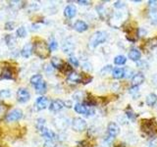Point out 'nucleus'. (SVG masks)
<instances>
[{"instance_id": "1", "label": "nucleus", "mask_w": 157, "mask_h": 147, "mask_svg": "<svg viewBox=\"0 0 157 147\" xmlns=\"http://www.w3.org/2000/svg\"><path fill=\"white\" fill-rule=\"evenodd\" d=\"M141 131L151 138L157 137V124L154 120H142L140 124Z\"/></svg>"}, {"instance_id": "2", "label": "nucleus", "mask_w": 157, "mask_h": 147, "mask_svg": "<svg viewBox=\"0 0 157 147\" xmlns=\"http://www.w3.org/2000/svg\"><path fill=\"white\" fill-rule=\"evenodd\" d=\"M33 51L41 59H47L50 55V49L46 42L43 40L36 41L33 44Z\"/></svg>"}, {"instance_id": "3", "label": "nucleus", "mask_w": 157, "mask_h": 147, "mask_svg": "<svg viewBox=\"0 0 157 147\" xmlns=\"http://www.w3.org/2000/svg\"><path fill=\"white\" fill-rule=\"evenodd\" d=\"M107 36H108V34L104 31H98L94 32L90 38V46L92 48H95L96 46L99 45V44L105 42Z\"/></svg>"}, {"instance_id": "4", "label": "nucleus", "mask_w": 157, "mask_h": 147, "mask_svg": "<svg viewBox=\"0 0 157 147\" xmlns=\"http://www.w3.org/2000/svg\"><path fill=\"white\" fill-rule=\"evenodd\" d=\"M75 111L78 113V114H82V115H86L87 117L94 115V110L91 109V108H88L86 105L82 104V103H77L74 107Z\"/></svg>"}, {"instance_id": "5", "label": "nucleus", "mask_w": 157, "mask_h": 147, "mask_svg": "<svg viewBox=\"0 0 157 147\" xmlns=\"http://www.w3.org/2000/svg\"><path fill=\"white\" fill-rule=\"evenodd\" d=\"M72 127L76 131H83L86 129V122L82 118H75L72 122Z\"/></svg>"}, {"instance_id": "6", "label": "nucleus", "mask_w": 157, "mask_h": 147, "mask_svg": "<svg viewBox=\"0 0 157 147\" xmlns=\"http://www.w3.org/2000/svg\"><path fill=\"white\" fill-rule=\"evenodd\" d=\"M29 98H31V94H29V92L27 88H24V87L19 88L17 91V100L20 103H26L29 100Z\"/></svg>"}, {"instance_id": "7", "label": "nucleus", "mask_w": 157, "mask_h": 147, "mask_svg": "<svg viewBox=\"0 0 157 147\" xmlns=\"http://www.w3.org/2000/svg\"><path fill=\"white\" fill-rule=\"evenodd\" d=\"M23 117V112L20 109H14L12 111H10L7 116H6V121L7 122H15L18 121L20 119H22Z\"/></svg>"}, {"instance_id": "8", "label": "nucleus", "mask_w": 157, "mask_h": 147, "mask_svg": "<svg viewBox=\"0 0 157 147\" xmlns=\"http://www.w3.org/2000/svg\"><path fill=\"white\" fill-rule=\"evenodd\" d=\"M64 107H65V103H64V101H62L60 99H56V100H53L50 103L49 109L53 112H58V111L62 110Z\"/></svg>"}, {"instance_id": "9", "label": "nucleus", "mask_w": 157, "mask_h": 147, "mask_svg": "<svg viewBox=\"0 0 157 147\" xmlns=\"http://www.w3.org/2000/svg\"><path fill=\"white\" fill-rule=\"evenodd\" d=\"M48 104H49L48 99L44 96L38 97L36 99V106L38 110H44L45 108L48 107Z\"/></svg>"}, {"instance_id": "10", "label": "nucleus", "mask_w": 157, "mask_h": 147, "mask_svg": "<svg viewBox=\"0 0 157 147\" xmlns=\"http://www.w3.org/2000/svg\"><path fill=\"white\" fill-rule=\"evenodd\" d=\"M107 131H108V134H109L110 136L115 137L118 134H119L120 129H119V126H118V125L116 124V123L111 122V123H109V125H108Z\"/></svg>"}, {"instance_id": "11", "label": "nucleus", "mask_w": 157, "mask_h": 147, "mask_svg": "<svg viewBox=\"0 0 157 147\" xmlns=\"http://www.w3.org/2000/svg\"><path fill=\"white\" fill-rule=\"evenodd\" d=\"M144 80H145L144 76L142 75L141 73H137L132 78V86H139L144 81Z\"/></svg>"}, {"instance_id": "12", "label": "nucleus", "mask_w": 157, "mask_h": 147, "mask_svg": "<svg viewBox=\"0 0 157 147\" xmlns=\"http://www.w3.org/2000/svg\"><path fill=\"white\" fill-rule=\"evenodd\" d=\"M76 14H77V8L74 5H68L65 8V10H64V15H65V17L69 19L74 18L76 16Z\"/></svg>"}, {"instance_id": "13", "label": "nucleus", "mask_w": 157, "mask_h": 147, "mask_svg": "<svg viewBox=\"0 0 157 147\" xmlns=\"http://www.w3.org/2000/svg\"><path fill=\"white\" fill-rule=\"evenodd\" d=\"M62 49L65 53H72L74 51V49H75V44H74V42L71 40L70 38L66 39L65 42L63 43Z\"/></svg>"}, {"instance_id": "14", "label": "nucleus", "mask_w": 157, "mask_h": 147, "mask_svg": "<svg viewBox=\"0 0 157 147\" xmlns=\"http://www.w3.org/2000/svg\"><path fill=\"white\" fill-rule=\"evenodd\" d=\"M33 50V44L32 43H27L26 45L23 47L22 50H21V54H22L23 57L29 58V56L32 55Z\"/></svg>"}, {"instance_id": "15", "label": "nucleus", "mask_w": 157, "mask_h": 147, "mask_svg": "<svg viewBox=\"0 0 157 147\" xmlns=\"http://www.w3.org/2000/svg\"><path fill=\"white\" fill-rule=\"evenodd\" d=\"M39 132H40V134L46 140H53L56 137V134H54V132L51 130H48V129H46V127H44V129L42 130H40Z\"/></svg>"}, {"instance_id": "16", "label": "nucleus", "mask_w": 157, "mask_h": 147, "mask_svg": "<svg viewBox=\"0 0 157 147\" xmlns=\"http://www.w3.org/2000/svg\"><path fill=\"white\" fill-rule=\"evenodd\" d=\"M74 28L78 32H83L88 28V26L86 24V23H85L83 21H77L74 24Z\"/></svg>"}, {"instance_id": "17", "label": "nucleus", "mask_w": 157, "mask_h": 147, "mask_svg": "<svg viewBox=\"0 0 157 147\" xmlns=\"http://www.w3.org/2000/svg\"><path fill=\"white\" fill-rule=\"evenodd\" d=\"M129 58L131 59L132 61H139L140 59V56H141V53L140 51L139 50V49L136 48H132L130 50L129 52Z\"/></svg>"}, {"instance_id": "18", "label": "nucleus", "mask_w": 157, "mask_h": 147, "mask_svg": "<svg viewBox=\"0 0 157 147\" xmlns=\"http://www.w3.org/2000/svg\"><path fill=\"white\" fill-rule=\"evenodd\" d=\"M0 77L3 78V80H12L13 78V72H12L11 69H10V67L3 68Z\"/></svg>"}, {"instance_id": "19", "label": "nucleus", "mask_w": 157, "mask_h": 147, "mask_svg": "<svg viewBox=\"0 0 157 147\" xmlns=\"http://www.w3.org/2000/svg\"><path fill=\"white\" fill-rule=\"evenodd\" d=\"M51 66L53 68H56L58 70H62L63 67L65 66V63H64L60 58L57 57H53L51 59Z\"/></svg>"}, {"instance_id": "20", "label": "nucleus", "mask_w": 157, "mask_h": 147, "mask_svg": "<svg viewBox=\"0 0 157 147\" xmlns=\"http://www.w3.org/2000/svg\"><path fill=\"white\" fill-rule=\"evenodd\" d=\"M68 81L72 82H82V75L76 72H71L68 75Z\"/></svg>"}, {"instance_id": "21", "label": "nucleus", "mask_w": 157, "mask_h": 147, "mask_svg": "<svg viewBox=\"0 0 157 147\" xmlns=\"http://www.w3.org/2000/svg\"><path fill=\"white\" fill-rule=\"evenodd\" d=\"M157 102V95L155 93H150V94L147 95L146 97V100H145V103L147 104V106L149 107H153Z\"/></svg>"}, {"instance_id": "22", "label": "nucleus", "mask_w": 157, "mask_h": 147, "mask_svg": "<svg viewBox=\"0 0 157 147\" xmlns=\"http://www.w3.org/2000/svg\"><path fill=\"white\" fill-rule=\"evenodd\" d=\"M112 76L114 78H122L125 77V70L124 69H121V68H115L112 70Z\"/></svg>"}, {"instance_id": "23", "label": "nucleus", "mask_w": 157, "mask_h": 147, "mask_svg": "<svg viewBox=\"0 0 157 147\" xmlns=\"http://www.w3.org/2000/svg\"><path fill=\"white\" fill-rule=\"evenodd\" d=\"M34 88H36V92L38 93V94H43V93L46 92V89H47L46 82L42 81L41 82H39L37 85L34 86Z\"/></svg>"}, {"instance_id": "24", "label": "nucleus", "mask_w": 157, "mask_h": 147, "mask_svg": "<svg viewBox=\"0 0 157 147\" xmlns=\"http://www.w3.org/2000/svg\"><path fill=\"white\" fill-rule=\"evenodd\" d=\"M5 42L10 48H14L16 46V38H15L11 34H8V36H5Z\"/></svg>"}, {"instance_id": "25", "label": "nucleus", "mask_w": 157, "mask_h": 147, "mask_svg": "<svg viewBox=\"0 0 157 147\" xmlns=\"http://www.w3.org/2000/svg\"><path fill=\"white\" fill-rule=\"evenodd\" d=\"M41 81H42V76L41 75H33L31 77V83L33 86L37 85L38 83L41 82Z\"/></svg>"}, {"instance_id": "26", "label": "nucleus", "mask_w": 157, "mask_h": 147, "mask_svg": "<svg viewBox=\"0 0 157 147\" xmlns=\"http://www.w3.org/2000/svg\"><path fill=\"white\" fill-rule=\"evenodd\" d=\"M149 18L152 24H157V8L156 9H151L149 12Z\"/></svg>"}, {"instance_id": "27", "label": "nucleus", "mask_w": 157, "mask_h": 147, "mask_svg": "<svg viewBox=\"0 0 157 147\" xmlns=\"http://www.w3.org/2000/svg\"><path fill=\"white\" fill-rule=\"evenodd\" d=\"M127 62V58L123 55H118L114 58V63L116 65H124Z\"/></svg>"}, {"instance_id": "28", "label": "nucleus", "mask_w": 157, "mask_h": 147, "mask_svg": "<svg viewBox=\"0 0 157 147\" xmlns=\"http://www.w3.org/2000/svg\"><path fill=\"white\" fill-rule=\"evenodd\" d=\"M36 126L38 131L42 130L44 127H45V120L44 119H41V118H39L36 121Z\"/></svg>"}, {"instance_id": "29", "label": "nucleus", "mask_w": 157, "mask_h": 147, "mask_svg": "<svg viewBox=\"0 0 157 147\" xmlns=\"http://www.w3.org/2000/svg\"><path fill=\"white\" fill-rule=\"evenodd\" d=\"M126 114H127L128 118H129L130 120H132V121H135L136 120V115L134 113V111L132 110V108H130V107L127 108V109H126Z\"/></svg>"}, {"instance_id": "30", "label": "nucleus", "mask_w": 157, "mask_h": 147, "mask_svg": "<svg viewBox=\"0 0 157 147\" xmlns=\"http://www.w3.org/2000/svg\"><path fill=\"white\" fill-rule=\"evenodd\" d=\"M27 36V31L24 27H20L17 29V36L18 37H26Z\"/></svg>"}, {"instance_id": "31", "label": "nucleus", "mask_w": 157, "mask_h": 147, "mask_svg": "<svg viewBox=\"0 0 157 147\" xmlns=\"http://www.w3.org/2000/svg\"><path fill=\"white\" fill-rule=\"evenodd\" d=\"M10 96H11V91H10L9 89L0 90V98H3V99H5V98H9Z\"/></svg>"}, {"instance_id": "32", "label": "nucleus", "mask_w": 157, "mask_h": 147, "mask_svg": "<svg viewBox=\"0 0 157 147\" xmlns=\"http://www.w3.org/2000/svg\"><path fill=\"white\" fill-rule=\"evenodd\" d=\"M7 109H8V107L5 104H0V120H1L4 117V115L6 114Z\"/></svg>"}, {"instance_id": "33", "label": "nucleus", "mask_w": 157, "mask_h": 147, "mask_svg": "<svg viewBox=\"0 0 157 147\" xmlns=\"http://www.w3.org/2000/svg\"><path fill=\"white\" fill-rule=\"evenodd\" d=\"M48 46H49V49H50V51H54L58 48V43L56 40H51L49 42Z\"/></svg>"}, {"instance_id": "34", "label": "nucleus", "mask_w": 157, "mask_h": 147, "mask_svg": "<svg viewBox=\"0 0 157 147\" xmlns=\"http://www.w3.org/2000/svg\"><path fill=\"white\" fill-rule=\"evenodd\" d=\"M69 61H70V63L75 67H78V65H80V64H78V60L75 56H70V58H69Z\"/></svg>"}, {"instance_id": "35", "label": "nucleus", "mask_w": 157, "mask_h": 147, "mask_svg": "<svg viewBox=\"0 0 157 147\" xmlns=\"http://www.w3.org/2000/svg\"><path fill=\"white\" fill-rule=\"evenodd\" d=\"M148 45L151 47V48H155L157 47V37H154V38H151L148 40Z\"/></svg>"}, {"instance_id": "36", "label": "nucleus", "mask_w": 157, "mask_h": 147, "mask_svg": "<svg viewBox=\"0 0 157 147\" xmlns=\"http://www.w3.org/2000/svg\"><path fill=\"white\" fill-rule=\"evenodd\" d=\"M96 11L98 12V14L100 15V17L103 19L104 18V16H105V9L103 8L102 6H97L96 7Z\"/></svg>"}, {"instance_id": "37", "label": "nucleus", "mask_w": 157, "mask_h": 147, "mask_svg": "<svg viewBox=\"0 0 157 147\" xmlns=\"http://www.w3.org/2000/svg\"><path fill=\"white\" fill-rule=\"evenodd\" d=\"M91 81H92V77H91L86 76V75L82 76V83H88V82Z\"/></svg>"}, {"instance_id": "38", "label": "nucleus", "mask_w": 157, "mask_h": 147, "mask_svg": "<svg viewBox=\"0 0 157 147\" xmlns=\"http://www.w3.org/2000/svg\"><path fill=\"white\" fill-rule=\"evenodd\" d=\"M15 27V24L13 22H8L5 24V29H7V31H12Z\"/></svg>"}, {"instance_id": "39", "label": "nucleus", "mask_w": 157, "mask_h": 147, "mask_svg": "<svg viewBox=\"0 0 157 147\" xmlns=\"http://www.w3.org/2000/svg\"><path fill=\"white\" fill-rule=\"evenodd\" d=\"M109 72H112V67L110 66V65H108V66H106V67H104L101 70V74L102 75H106L107 73H109Z\"/></svg>"}, {"instance_id": "40", "label": "nucleus", "mask_w": 157, "mask_h": 147, "mask_svg": "<svg viewBox=\"0 0 157 147\" xmlns=\"http://www.w3.org/2000/svg\"><path fill=\"white\" fill-rule=\"evenodd\" d=\"M114 7L118 8V9L123 8V7H125V3L122 2V1H115L114 2Z\"/></svg>"}, {"instance_id": "41", "label": "nucleus", "mask_w": 157, "mask_h": 147, "mask_svg": "<svg viewBox=\"0 0 157 147\" xmlns=\"http://www.w3.org/2000/svg\"><path fill=\"white\" fill-rule=\"evenodd\" d=\"M55 143L53 142V140H46L44 143V147H55Z\"/></svg>"}, {"instance_id": "42", "label": "nucleus", "mask_w": 157, "mask_h": 147, "mask_svg": "<svg viewBox=\"0 0 157 147\" xmlns=\"http://www.w3.org/2000/svg\"><path fill=\"white\" fill-rule=\"evenodd\" d=\"M139 92V86H132V88H130V93L131 94H135V93Z\"/></svg>"}, {"instance_id": "43", "label": "nucleus", "mask_w": 157, "mask_h": 147, "mask_svg": "<svg viewBox=\"0 0 157 147\" xmlns=\"http://www.w3.org/2000/svg\"><path fill=\"white\" fill-rule=\"evenodd\" d=\"M148 5L150 7H152V9H156L157 8V1H152V0H150V1H148Z\"/></svg>"}, {"instance_id": "44", "label": "nucleus", "mask_w": 157, "mask_h": 147, "mask_svg": "<svg viewBox=\"0 0 157 147\" xmlns=\"http://www.w3.org/2000/svg\"><path fill=\"white\" fill-rule=\"evenodd\" d=\"M44 70L46 71V73H52V71H53V69H52V67L51 66H49V65H45V67H44Z\"/></svg>"}, {"instance_id": "45", "label": "nucleus", "mask_w": 157, "mask_h": 147, "mask_svg": "<svg viewBox=\"0 0 157 147\" xmlns=\"http://www.w3.org/2000/svg\"><path fill=\"white\" fill-rule=\"evenodd\" d=\"M78 4H81V5H88V4H90V2H88V1H86V0H78Z\"/></svg>"}, {"instance_id": "46", "label": "nucleus", "mask_w": 157, "mask_h": 147, "mask_svg": "<svg viewBox=\"0 0 157 147\" xmlns=\"http://www.w3.org/2000/svg\"><path fill=\"white\" fill-rule=\"evenodd\" d=\"M115 147H126L124 144H118V145H116Z\"/></svg>"}]
</instances>
